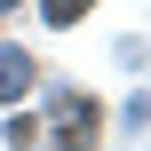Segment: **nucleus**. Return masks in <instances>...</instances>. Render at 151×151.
Listing matches in <instances>:
<instances>
[{
	"label": "nucleus",
	"mask_w": 151,
	"mask_h": 151,
	"mask_svg": "<svg viewBox=\"0 0 151 151\" xmlns=\"http://www.w3.org/2000/svg\"><path fill=\"white\" fill-rule=\"evenodd\" d=\"M72 16H88V0H48V24H72Z\"/></svg>",
	"instance_id": "f03ea898"
},
{
	"label": "nucleus",
	"mask_w": 151,
	"mask_h": 151,
	"mask_svg": "<svg viewBox=\"0 0 151 151\" xmlns=\"http://www.w3.org/2000/svg\"><path fill=\"white\" fill-rule=\"evenodd\" d=\"M24 80H32V64H24V56H16V48H8V56H0V96H16V88H24Z\"/></svg>",
	"instance_id": "f257e3e1"
}]
</instances>
